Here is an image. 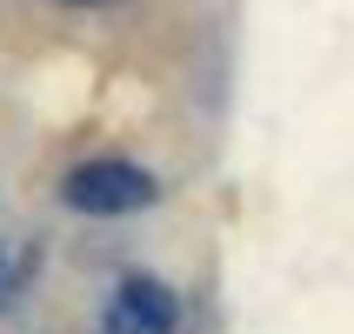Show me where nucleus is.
Segmentation results:
<instances>
[{"label":"nucleus","instance_id":"obj_1","mask_svg":"<svg viewBox=\"0 0 354 334\" xmlns=\"http://www.w3.org/2000/svg\"><path fill=\"white\" fill-rule=\"evenodd\" d=\"M154 174L134 160H87L60 180V201L74 214H134V207H154Z\"/></svg>","mask_w":354,"mask_h":334},{"label":"nucleus","instance_id":"obj_2","mask_svg":"<svg viewBox=\"0 0 354 334\" xmlns=\"http://www.w3.org/2000/svg\"><path fill=\"white\" fill-rule=\"evenodd\" d=\"M174 295L154 275H127L107 301V334H174Z\"/></svg>","mask_w":354,"mask_h":334},{"label":"nucleus","instance_id":"obj_3","mask_svg":"<svg viewBox=\"0 0 354 334\" xmlns=\"http://www.w3.org/2000/svg\"><path fill=\"white\" fill-rule=\"evenodd\" d=\"M34 275V248H14V241H0V308L20 295V281Z\"/></svg>","mask_w":354,"mask_h":334},{"label":"nucleus","instance_id":"obj_4","mask_svg":"<svg viewBox=\"0 0 354 334\" xmlns=\"http://www.w3.org/2000/svg\"><path fill=\"white\" fill-rule=\"evenodd\" d=\"M74 7H94V0H74Z\"/></svg>","mask_w":354,"mask_h":334}]
</instances>
